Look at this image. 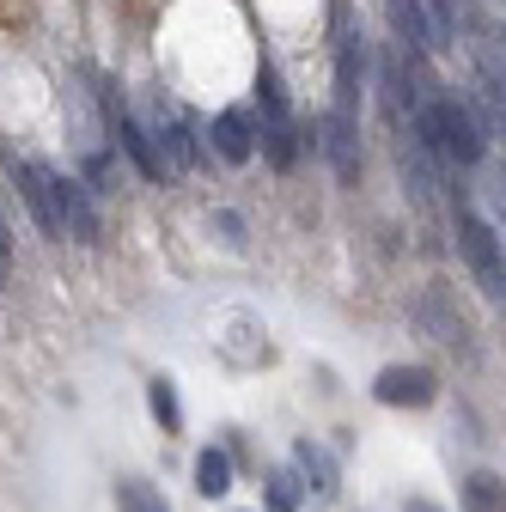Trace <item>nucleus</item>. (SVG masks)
I'll use <instances>...</instances> for the list:
<instances>
[{
    "mask_svg": "<svg viewBox=\"0 0 506 512\" xmlns=\"http://www.w3.org/2000/svg\"><path fill=\"white\" fill-rule=\"evenodd\" d=\"M415 141L433 153V165H452V171H476L488 159V135H482V122L476 110L458 98V92H427L421 110H415Z\"/></svg>",
    "mask_w": 506,
    "mask_h": 512,
    "instance_id": "nucleus-1",
    "label": "nucleus"
},
{
    "mask_svg": "<svg viewBox=\"0 0 506 512\" xmlns=\"http://www.w3.org/2000/svg\"><path fill=\"white\" fill-rule=\"evenodd\" d=\"M452 226H458V250H464L470 281L482 287V299H488L494 311H506V238H500V226L482 220L470 202L452 208Z\"/></svg>",
    "mask_w": 506,
    "mask_h": 512,
    "instance_id": "nucleus-2",
    "label": "nucleus"
},
{
    "mask_svg": "<svg viewBox=\"0 0 506 512\" xmlns=\"http://www.w3.org/2000/svg\"><path fill=\"white\" fill-rule=\"evenodd\" d=\"M409 317H415V330H421L427 342L458 348V354H476V330H470V317H464V305H458V293H452L446 281H427V287L415 293Z\"/></svg>",
    "mask_w": 506,
    "mask_h": 512,
    "instance_id": "nucleus-3",
    "label": "nucleus"
},
{
    "mask_svg": "<svg viewBox=\"0 0 506 512\" xmlns=\"http://www.w3.org/2000/svg\"><path fill=\"white\" fill-rule=\"evenodd\" d=\"M257 92H263V153L275 171L299 165V128H293V110H287V92H281V74L263 61V74H257Z\"/></svg>",
    "mask_w": 506,
    "mask_h": 512,
    "instance_id": "nucleus-4",
    "label": "nucleus"
},
{
    "mask_svg": "<svg viewBox=\"0 0 506 512\" xmlns=\"http://www.w3.org/2000/svg\"><path fill=\"white\" fill-rule=\"evenodd\" d=\"M147 128H153V141H159V153L171 159V171H196L208 153H202V141H196V128H189V116L177 110V104H165V98H153V116H141Z\"/></svg>",
    "mask_w": 506,
    "mask_h": 512,
    "instance_id": "nucleus-5",
    "label": "nucleus"
},
{
    "mask_svg": "<svg viewBox=\"0 0 506 512\" xmlns=\"http://www.w3.org/2000/svg\"><path fill=\"white\" fill-rule=\"evenodd\" d=\"M7 171H13V183H19V196H25L31 220L43 226V238H68V226H61V214H55V189H49V165H37V159H19V153H7Z\"/></svg>",
    "mask_w": 506,
    "mask_h": 512,
    "instance_id": "nucleus-6",
    "label": "nucleus"
},
{
    "mask_svg": "<svg viewBox=\"0 0 506 512\" xmlns=\"http://www.w3.org/2000/svg\"><path fill=\"white\" fill-rule=\"evenodd\" d=\"M372 397L385 403V409H427L439 397V378L427 366H385L372 378Z\"/></svg>",
    "mask_w": 506,
    "mask_h": 512,
    "instance_id": "nucleus-7",
    "label": "nucleus"
},
{
    "mask_svg": "<svg viewBox=\"0 0 506 512\" xmlns=\"http://www.w3.org/2000/svg\"><path fill=\"white\" fill-rule=\"evenodd\" d=\"M49 189H55V214H61V226H68V238L98 244L104 220H98V208H92V189H86L80 177H61V171H49Z\"/></svg>",
    "mask_w": 506,
    "mask_h": 512,
    "instance_id": "nucleus-8",
    "label": "nucleus"
},
{
    "mask_svg": "<svg viewBox=\"0 0 506 512\" xmlns=\"http://www.w3.org/2000/svg\"><path fill=\"white\" fill-rule=\"evenodd\" d=\"M110 128H116L122 153L135 159V171H141L147 183H165V177H177V171H171V159H165V153H159V141H153V128H147L135 110H116V116H110Z\"/></svg>",
    "mask_w": 506,
    "mask_h": 512,
    "instance_id": "nucleus-9",
    "label": "nucleus"
},
{
    "mask_svg": "<svg viewBox=\"0 0 506 512\" xmlns=\"http://www.w3.org/2000/svg\"><path fill=\"white\" fill-rule=\"evenodd\" d=\"M208 141H214V153L226 159V165H244L250 153H257V141H263V128H257V116L250 110H220L214 122H208Z\"/></svg>",
    "mask_w": 506,
    "mask_h": 512,
    "instance_id": "nucleus-10",
    "label": "nucleus"
},
{
    "mask_svg": "<svg viewBox=\"0 0 506 512\" xmlns=\"http://www.w3.org/2000/svg\"><path fill=\"white\" fill-rule=\"evenodd\" d=\"M385 19H391L403 55H433V49H446V37H439L433 19H427V0H385Z\"/></svg>",
    "mask_w": 506,
    "mask_h": 512,
    "instance_id": "nucleus-11",
    "label": "nucleus"
},
{
    "mask_svg": "<svg viewBox=\"0 0 506 512\" xmlns=\"http://www.w3.org/2000/svg\"><path fill=\"white\" fill-rule=\"evenodd\" d=\"M324 159H330V171H336L342 183L360 177V116H348V110H336V104H330V116H324Z\"/></svg>",
    "mask_w": 506,
    "mask_h": 512,
    "instance_id": "nucleus-12",
    "label": "nucleus"
},
{
    "mask_svg": "<svg viewBox=\"0 0 506 512\" xmlns=\"http://www.w3.org/2000/svg\"><path fill=\"white\" fill-rule=\"evenodd\" d=\"M293 470H299V482H305V494H311V500H336V494H342L336 458L324 452L318 439H293Z\"/></svg>",
    "mask_w": 506,
    "mask_h": 512,
    "instance_id": "nucleus-13",
    "label": "nucleus"
},
{
    "mask_svg": "<svg viewBox=\"0 0 506 512\" xmlns=\"http://www.w3.org/2000/svg\"><path fill=\"white\" fill-rule=\"evenodd\" d=\"M427 19H433L439 37H458V25L476 31L482 25V0H427Z\"/></svg>",
    "mask_w": 506,
    "mask_h": 512,
    "instance_id": "nucleus-14",
    "label": "nucleus"
},
{
    "mask_svg": "<svg viewBox=\"0 0 506 512\" xmlns=\"http://www.w3.org/2000/svg\"><path fill=\"white\" fill-rule=\"evenodd\" d=\"M464 512H506V476L494 470L464 476Z\"/></svg>",
    "mask_w": 506,
    "mask_h": 512,
    "instance_id": "nucleus-15",
    "label": "nucleus"
},
{
    "mask_svg": "<svg viewBox=\"0 0 506 512\" xmlns=\"http://www.w3.org/2000/svg\"><path fill=\"white\" fill-rule=\"evenodd\" d=\"M116 512H171V500L147 476H116Z\"/></svg>",
    "mask_w": 506,
    "mask_h": 512,
    "instance_id": "nucleus-16",
    "label": "nucleus"
},
{
    "mask_svg": "<svg viewBox=\"0 0 506 512\" xmlns=\"http://www.w3.org/2000/svg\"><path fill=\"white\" fill-rule=\"evenodd\" d=\"M232 488V458L220 452V445H208V452L196 458V494H208V500H220Z\"/></svg>",
    "mask_w": 506,
    "mask_h": 512,
    "instance_id": "nucleus-17",
    "label": "nucleus"
},
{
    "mask_svg": "<svg viewBox=\"0 0 506 512\" xmlns=\"http://www.w3.org/2000/svg\"><path fill=\"white\" fill-rule=\"evenodd\" d=\"M263 482H269V488H263L269 512H299V500H305V482H299V470H269Z\"/></svg>",
    "mask_w": 506,
    "mask_h": 512,
    "instance_id": "nucleus-18",
    "label": "nucleus"
},
{
    "mask_svg": "<svg viewBox=\"0 0 506 512\" xmlns=\"http://www.w3.org/2000/svg\"><path fill=\"white\" fill-rule=\"evenodd\" d=\"M147 409H153V421H159L165 433L183 427V403H177V384H171V378H153V384H147Z\"/></svg>",
    "mask_w": 506,
    "mask_h": 512,
    "instance_id": "nucleus-19",
    "label": "nucleus"
},
{
    "mask_svg": "<svg viewBox=\"0 0 506 512\" xmlns=\"http://www.w3.org/2000/svg\"><path fill=\"white\" fill-rule=\"evenodd\" d=\"M13 275V238H7V220H0V287H7Z\"/></svg>",
    "mask_w": 506,
    "mask_h": 512,
    "instance_id": "nucleus-20",
    "label": "nucleus"
},
{
    "mask_svg": "<svg viewBox=\"0 0 506 512\" xmlns=\"http://www.w3.org/2000/svg\"><path fill=\"white\" fill-rule=\"evenodd\" d=\"M488 196H494V208H500V220H506V171L494 177V189H488Z\"/></svg>",
    "mask_w": 506,
    "mask_h": 512,
    "instance_id": "nucleus-21",
    "label": "nucleus"
},
{
    "mask_svg": "<svg viewBox=\"0 0 506 512\" xmlns=\"http://www.w3.org/2000/svg\"><path fill=\"white\" fill-rule=\"evenodd\" d=\"M403 512H446V506H439V500H421V494H415V500H403Z\"/></svg>",
    "mask_w": 506,
    "mask_h": 512,
    "instance_id": "nucleus-22",
    "label": "nucleus"
},
{
    "mask_svg": "<svg viewBox=\"0 0 506 512\" xmlns=\"http://www.w3.org/2000/svg\"><path fill=\"white\" fill-rule=\"evenodd\" d=\"M488 116H494V128H500V135H506V110H488Z\"/></svg>",
    "mask_w": 506,
    "mask_h": 512,
    "instance_id": "nucleus-23",
    "label": "nucleus"
},
{
    "mask_svg": "<svg viewBox=\"0 0 506 512\" xmlns=\"http://www.w3.org/2000/svg\"><path fill=\"white\" fill-rule=\"evenodd\" d=\"M494 43H500V55H506V37H494Z\"/></svg>",
    "mask_w": 506,
    "mask_h": 512,
    "instance_id": "nucleus-24",
    "label": "nucleus"
}]
</instances>
